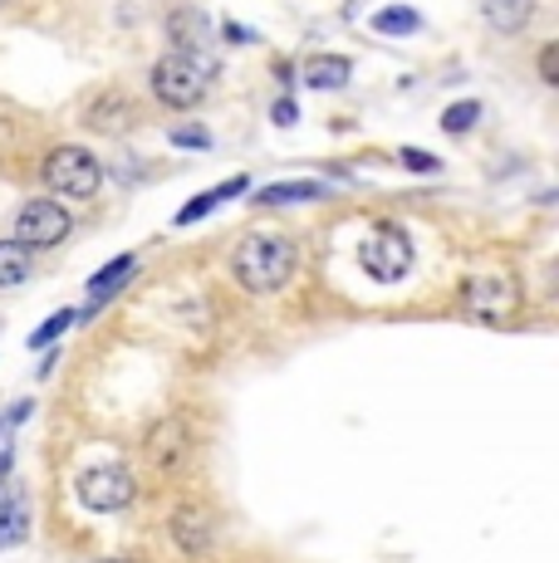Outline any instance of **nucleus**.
Segmentation results:
<instances>
[{"label":"nucleus","instance_id":"f257e3e1","mask_svg":"<svg viewBox=\"0 0 559 563\" xmlns=\"http://www.w3.org/2000/svg\"><path fill=\"white\" fill-rule=\"evenodd\" d=\"M295 265H299V251L295 241L285 235H245L231 255V269L251 295H275L295 279Z\"/></svg>","mask_w":559,"mask_h":563},{"label":"nucleus","instance_id":"f03ea898","mask_svg":"<svg viewBox=\"0 0 559 563\" xmlns=\"http://www.w3.org/2000/svg\"><path fill=\"white\" fill-rule=\"evenodd\" d=\"M207 84H211V69L197 54L172 49L153 64V99L163 108H197L207 99Z\"/></svg>","mask_w":559,"mask_h":563},{"label":"nucleus","instance_id":"7ed1b4c3","mask_svg":"<svg viewBox=\"0 0 559 563\" xmlns=\"http://www.w3.org/2000/svg\"><path fill=\"white\" fill-rule=\"evenodd\" d=\"M45 187L59 191V197H74V201H89L94 191L103 187V167L89 147H74L64 143L45 157Z\"/></svg>","mask_w":559,"mask_h":563},{"label":"nucleus","instance_id":"20e7f679","mask_svg":"<svg viewBox=\"0 0 559 563\" xmlns=\"http://www.w3.org/2000/svg\"><path fill=\"white\" fill-rule=\"evenodd\" d=\"M359 265H363V275L379 279V285H397V279H407V269H413V241H407L393 221H379L369 241L359 245Z\"/></svg>","mask_w":559,"mask_h":563},{"label":"nucleus","instance_id":"39448f33","mask_svg":"<svg viewBox=\"0 0 559 563\" xmlns=\"http://www.w3.org/2000/svg\"><path fill=\"white\" fill-rule=\"evenodd\" d=\"M74 495H79L84 510L113 515V510H128V505H133L138 485H133V475H128V465L103 461V465H89V471L74 475Z\"/></svg>","mask_w":559,"mask_h":563},{"label":"nucleus","instance_id":"423d86ee","mask_svg":"<svg viewBox=\"0 0 559 563\" xmlns=\"http://www.w3.org/2000/svg\"><path fill=\"white\" fill-rule=\"evenodd\" d=\"M10 235H15L20 245H30V251H50V245H64L74 235V216L64 211L59 201L35 197V201L20 206L15 231H10Z\"/></svg>","mask_w":559,"mask_h":563},{"label":"nucleus","instance_id":"0eeeda50","mask_svg":"<svg viewBox=\"0 0 559 563\" xmlns=\"http://www.w3.org/2000/svg\"><path fill=\"white\" fill-rule=\"evenodd\" d=\"M187 456H191V427H187V417H163L153 431H147V461H153L163 475H177Z\"/></svg>","mask_w":559,"mask_h":563},{"label":"nucleus","instance_id":"6e6552de","mask_svg":"<svg viewBox=\"0 0 559 563\" xmlns=\"http://www.w3.org/2000/svg\"><path fill=\"white\" fill-rule=\"evenodd\" d=\"M461 305L481 319H501V313L515 309V285L505 275H471L461 285Z\"/></svg>","mask_w":559,"mask_h":563},{"label":"nucleus","instance_id":"1a4fd4ad","mask_svg":"<svg viewBox=\"0 0 559 563\" xmlns=\"http://www.w3.org/2000/svg\"><path fill=\"white\" fill-rule=\"evenodd\" d=\"M133 99H128V93H99V99H94L89 108H84V123L94 128V133H128V128H133Z\"/></svg>","mask_w":559,"mask_h":563},{"label":"nucleus","instance_id":"9d476101","mask_svg":"<svg viewBox=\"0 0 559 563\" xmlns=\"http://www.w3.org/2000/svg\"><path fill=\"white\" fill-rule=\"evenodd\" d=\"M133 275H138V255H113L99 275H89V309H84V319H89V313H99Z\"/></svg>","mask_w":559,"mask_h":563},{"label":"nucleus","instance_id":"9b49d317","mask_svg":"<svg viewBox=\"0 0 559 563\" xmlns=\"http://www.w3.org/2000/svg\"><path fill=\"white\" fill-rule=\"evenodd\" d=\"M172 539H177L182 554H207L211 549V515L207 505H182L172 515Z\"/></svg>","mask_w":559,"mask_h":563},{"label":"nucleus","instance_id":"f8f14e48","mask_svg":"<svg viewBox=\"0 0 559 563\" xmlns=\"http://www.w3.org/2000/svg\"><path fill=\"white\" fill-rule=\"evenodd\" d=\"M30 539V500L25 485H10V495H0V549H15Z\"/></svg>","mask_w":559,"mask_h":563},{"label":"nucleus","instance_id":"ddd939ff","mask_svg":"<svg viewBox=\"0 0 559 563\" xmlns=\"http://www.w3.org/2000/svg\"><path fill=\"white\" fill-rule=\"evenodd\" d=\"M251 187V177H226L221 187H211V191H201V197H191L187 206L177 211V225H197V221H207L211 211H221L231 197H241V191Z\"/></svg>","mask_w":559,"mask_h":563},{"label":"nucleus","instance_id":"4468645a","mask_svg":"<svg viewBox=\"0 0 559 563\" xmlns=\"http://www.w3.org/2000/svg\"><path fill=\"white\" fill-rule=\"evenodd\" d=\"M535 15V0H481V20L496 35H520Z\"/></svg>","mask_w":559,"mask_h":563},{"label":"nucleus","instance_id":"2eb2a0df","mask_svg":"<svg viewBox=\"0 0 559 563\" xmlns=\"http://www.w3.org/2000/svg\"><path fill=\"white\" fill-rule=\"evenodd\" d=\"M335 187H325V181H275V187H261L255 191V201L261 206H299V201H325Z\"/></svg>","mask_w":559,"mask_h":563},{"label":"nucleus","instance_id":"dca6fc26","mask_svg":"<svg viewBox=\"0 0 559 563\" xmlns=\"http://www.w3.org/2000/svg\"><path fill=\"white\" fill-rule=\"evenodd\" d=\"M30 275H35V251H30V245H20L15 235H10V241H0V289L25 285Z\"/></svg>","mask_w":559,"mask_h":563},{"label":"nucleus","instance_id":"f3484780","mask_svg":"<svg viewBox=\"0 0 559 563\" xmlns=\"http://www.w3.org/2000/svg\"><path fill=\"white\" fill-rule=\"evenodd\" d=\"M349 79H353V64L343 59V54H319V59L305 69V84L309 89H319V93H335Z\"/></svg>","mask_w":559,"mask_h":563},{"label":"nucleus","instance_id":"a211bd4d","mask_svg":"<svg viewBox=\"0 0 559 563\" xmlns=\"http://www.w3.org/2000/svg\"><path fill=\"white\" fill-rule=\"evenodd\" d=\"M167 30H172V45L182 54H197V45H207V15L201 10H177V15H167Z\"/></svg>","mask_w":559,"mask_h":563},{"label":"nucleus","instance_id":"6ab92c4d","mask_svg":"<svg viewBox=\"0 0 559 563\" xmlns=\"http://www.w3.org/2000/svg\"><path fill=\"white\" fill-rule=\"evenodd\" d=\"M369 30H379V35H388V40H407L423 30V15H417L413 5H383L379 15L369 20Z\"/></svg>","mask_w":559,"mask_h":563},{"label":"nucleus","instance_id":"aec40b11","mask_svg":"<svg viewBox=\"0 0 559 563\" xmlns=\"http://www.w3.org/2000/svg\"><path fill=\"white\" fill-rule=\"evenodd\" d=\"M476 123H481V103H476V99H461V103H451L447 113H442V128H447V133H471Z\"/></svg>","mask_w":559,"mask_h":563},{"label":"nucleus","instance_id":"412c9836","mask_svg":"<svg viewBox=\"0 0 559 563\" xmlns=\"http://www.w3.org/2000/svg\"><path fill=\"white\" fill-rule=\"evenodd\" d=\"M74 319H79V313L59 309V313H55V319H45V323H40V329H35V333H30V349H40V353H45V349H50V343H55V339H59V333H64V329H69V323H74Z\"/></svg>","mask_w":559,"mask_h":563},{"label":"nucleus","instance_id":"4be33fe9","mask_svg":"<svg viewBox=\"0 0 559 563\" xmlns=\"http://www.w3.org/2000/svg\"><path fill=\"white\" fill-rule=\"evenodd\" d=\"M172 147H187V153H207V147H211V133H207V128H177V133H172Z\"/></svg>","mask_w":559,"mask_h":563},{"label":"nucleus","instance_id":"5701e85b","mask_svg":"<svg viewBox=\"0 0 559 563\" xmlns=\"http://www.w3.org/2000/svg\"><path fill=\"white\" fill-rule=\"evenodd\" d=\"M397 162H403L407 172H437V167H442L432 153H417V147H397Z\"/></svg>","mask_w":559,"mask_h":563},{"label":"nucleus","instance_id":"b1692460","mask_svg":"<svg viewBox=\"0 0 559 563\" xmlns=\"http://www.w3.org/2000/svg\"><path fill=\"white\" fill-rule=\"evenodd\" d=\"M271 123H275V128H295V123H299V108H295V99H280V103L271 108Z\"/></svg>","mask_w":559,"mask_h":563},{"label":"nucleus","instance_id":"393cba45","mask_svg":"<svg viewBox=\"0 0 559 563\" xmlns=\"http://www.w3.org/2000/svg\"><path fill=\"white\" fill-rule=\"evenodd\" d=\"M540 79L545 84H559V45H545L540 49Z\"/></svg>","mask_w":559,"mask_h":563},{"label":"nucleus","instance_id":"a878e982","mask_svg":"<svg viewBox=\"0 0 559 563\" xmlns=\"http://www.w3.org/2000/svg\"><path fill=\"white\" fill-rule=\"evenodd\" d=\"M226 40H231V45H255V30L251 25H241V20H226Z\"/></svg>","mask_w":559,"mask_h":563},{"label":"nucleus","instance_id":"bb28decb","mask_svg":"<svg viewBox=\"0 0 559 563\" xmlns=\"http://www.w3.org/2000/svg\"><path fill=\"white\" fill-rule=\"evenodd\" d=\"M99 563H118V559H99Z\"/></svg>","mask_w":559,"mask_h":563},{"label":"nucleus","instance_id":"cd10ccee","mask_svg":"<svg viewBox=\"0 0 559 563\" xmlns=\"http://www.w3.org/2000/svg\"><path fill=\"white\" fill-rule=\"evenodd\" d=\"M0 5H6V0H0Z\"/></svg>","mask_w":559,"mask_h":563}]
</instances>
